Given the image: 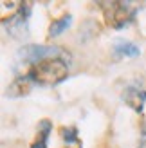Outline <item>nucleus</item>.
Instances as JSON below:
<instances>
[{"mask_svg":"<svg viewBox=\"0 0 146 148\" xmlns=\"http://www.w3.org/2000/svg\"><path fill=\"white\" fill-rule=\"evenodd\" d=\"M27 76L31 78L33 83H38L42 87H53V85L61 83L63 79H67L69 67L61 58H50V60L33 65L29 69Z\"/></svg>","mask_w":146,"mask_h":148,"instance_id":"obj_1","label":"nucleus"},{"mask_svg":"<svg viewBox=\"0 0 146 148\" xmlns=\"http://www.w3.org/2000/svg\"><path fill=\"white\" fill-rule=\"evenodd\" d=\"M18 58L24 63H31V67L40 62L50 60V58H60L63 54L61 47L56 45H38V43H27V45L18 49Z\"/></svg>","mask_w":146,"mask_h":148,"instance_id":"obj_2","label":"nucleus"},{"mask_svg":"<svg viewBox=\"0 0 146 148\" xmlns=\"http://www.w3.org/2000/svg\"><path fill=\"white\" fill-rule=\"evenodd\" d=\"M101 5L105 7L103 16H105L106 25L112 29H123L134 16L132 4L128 2H105Z\"/></svg>","mask_w":146,"mask_h":148,"instance_id":"obj_3","label":"nucleus"},{"mask_svg":"<svg viewBox=\"0 0 146 148\" xmlns=\"http://www.w3.org/2000/svg\"><path fill=\"white\" fill-rule=\"evenodd\" d=\"M123 101L132 110H135L137 114H141L144 103H146V90L143 87L130 85V87H126V90L123 92Z\"/></svg>","mask_w":146,"mask_h":148,"instance_id":"obj_4","label":"nucleus"},{"mask_svg":"<svg viewBox=\"0 0 146 148\" xmlns=\"http://www.w3.org/2000/svg\"><path fill=\"white\" fill-rule=\"evenodd\" d=\"M2 22H4L5 31L9 33V36H13V38L24 40L27 36V20L24 16H20L18 13H14L13 16H9V20L4 18Z\"/></svg>","mask_w":146,"mask_h":148,"instance_id":"obj_5","label":"nucleus"},{"mask_svg":"<svg viewBox=\"0 0 146 148\" xmlns=\"http://www.w3.org/2000/svg\"><path fill=\"white\" fill-rule=\"evenodd\" d=\"M31 87H33V81L29 76H18L14 78L9 87L5 88V96L11 99H16V98H24V96H27L29 92H31Z\"/></svg>","mask_w":146,"mask_h":148,"instance_id":"obj_6","label":"nucleus"},{"mask_svg":"<svg viewBox=\"0 0 146 148\" xmlns=\"http://www.w3.org/2000/svg\"><path fill=\"white\" fill-rule=\"evenodd\" d=\"M114 54L117 56V58H123V56H126V58H137L141 54V49L135 45V43L132 42H126V40H115L114 43Z\"/></svg>","mask_w":146,"mask_h":148,"instance_id":"obj_7","label":"nucleus"},{"mask_svg":"<svg viewBox=\"0 0 146 148\" xmlns=\"http://www.w3.org/2000/svg\"><path fill=\"white\" fill-rule=\"evenodd\" d=\"M70 24H72V14H69V13H65L60 18L53 20L49 25V31H47V38H56V36L63 34L70 27Z\"/></svg>","mask_w":146,"mask_h":148,"instance_id":"obj_8","label":"nucleus"},{"mask_svg":"<svg viewBox=\"0 0 146 148\" xmlns=\"http://www.w3.org/2000/svg\"><path fill=\"white\" fill-rule=\"evenodd\" d=\"M60 134H61V139L67 145H76V146L81 145L79 143V137H78V128L76 127H63Z\"/></svg>","mask_w":146,"mask_h":148,"instance_id":"obj_9","label":"nucleus"},{"mask_svg":"<svg viewBox=\"0 0 146 148\" xmlns=\"http://www.w3.org/2000/svg\"><path fill=\"white\" fill-rule=\"evenodd\" d=\"M50 132H53V123H50V119H42V121L38 123V134L49 137Z\"/></svg>","mask_w":146,"mask_h":148,"instance_id":"obj_10","label":"nucleus"},{"mask_svg":"<svg viewBox=\"0 0 146 148\" xmlns=\"http://www.w3.org/2000/svg\"><path fill=\"white\" fill-rule=\"evenodd\" d=\"M47 139H49V137L38 134V137L34 139V143L31 145V148H47Z\"/></svg>","mask_w":146,"mask_h":148,"instance_id":"obj_11","label":"nucleus"},{"mask_svg":"<svg viewBox=\"0 0 146 148\" xmlns=\"http://www.w3.org/2000/svg\"><path fill=\"white\" fill-rule=\"evenodd\" d=\"M139 148H146V127H141V137H139Z\"/></svg>","mask_w":146,"mask_h":148,"instance_id":"obj_12","label":"nucleus"}]
</instances>
